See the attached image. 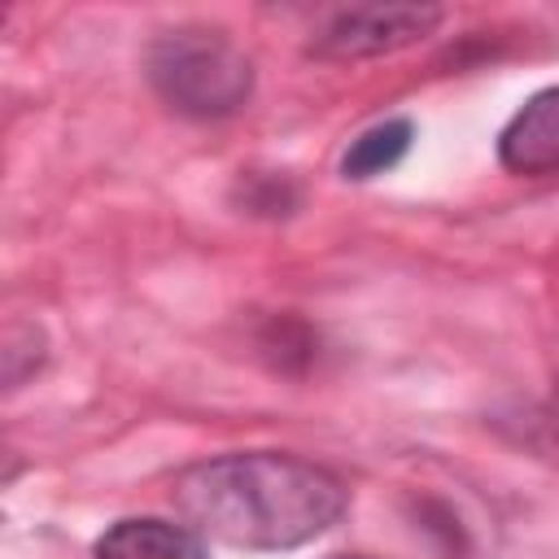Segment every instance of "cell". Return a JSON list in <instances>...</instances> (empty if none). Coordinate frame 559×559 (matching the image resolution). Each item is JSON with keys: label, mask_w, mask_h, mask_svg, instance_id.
<instances>
[{"label": "cell", "mask_w": 559, "mask_h": 559, "mask_svg": "<svg viewBox=\"0 0 559 559\" xmlns=\"http://www.w3.org/2000/svg\"><path fill=\"white\" fill-rule=\"evenodd\" d=\"M188 528L231 550H293L323 537L349 507L328 467L297 454H223L192 463L170 489Z\"/></svg>", "instance_id": "obj_1"}, {"label": "cell", "mask_w": 559, "mask_h": 559, "mask_svg": "<svg viewBox=\"0 0 559 559\" xmlns=\"http://www.w3.org/2000/svg\"><path fill=\"white\" fill-rule=\"evenodd\" d=\"M144 74L183 118H227L253 96V61L236 39L210 26H179L148 44Z\"/></svg>", "instance_id": "obj_2"}, {"label": "cell", "mask_w": 559, "mask_h": 559, "mask_svg": "<svg viewBox=\"0 0 559 559\" xmlns=\"http://www.w3.org/2000/svg\"><path fill=\"white\" fill-rule=\"evenodd\" d=\"M441 26L437 4H349L336 9L310 39V52L323 61H367L389 57Z\"/></svg>", "instance_id": "obj_3"}, {"label": "cell", "mask_w": 559, "mask_h": 559, "mask_svg": "<svg viewBox=\"0 0 559 559\" xmlns=\"http://www.w3.org/2000/svg\"><path fill=\"white\" fill-rule=\"evenodd\" d=\"M498 162L511 175L559 170V83L528 96L498 135Z\"/></svg>", "instance_id": "obj_4"}, {"label": "cell", "mask_w": 559, "mask_h": 559, "mask_svg": "<svg viewBox=\"0 0 559 559\" xmlns=\"http://www.w3.org/2000/svg\"><path fill=\"white\" fill-rule=\"evenodd\" d=\"M96 559H210L205 537L157 515H127L96 537Z\"/></svg>", "instance_id": "obj_5"}, {"label": "cell", "mask_w": 559, "mask_h": 559, "mask_svg": "<svg viewBox=\"0 0 559 559\" xmlns=\"http://www.w3.org/2000/svg\"><path fill=\"white\" fill-rule=\"evenodd\" d=\"M411 140H415V122L411 118H384L376 127H367L362 135L349 140L345 157H341V175L362 183V179H376L384 170H393L406 153H411Z\"/></svg>", "instance_id": "obj_6"}, {"label": "cell", "mask_w": 559, "mask_h": 559, "mask_svg": "<svg viewBox=\"0 0 559 559\" xmlns=\"http://www.w3.org/2000/svg\"><path fill=\"white\" fill-rule=\"evenodd\" d=\"M48 358V341L39 323H9L4 332V389H22L26 376H35Z\"/></svg>", "instance_id": "obj_7"}, {"label": "cell", "mask_w": 559, "mask_h": 559, "mask_svg": "<svg viewBox=\"0 0 559 559\" xmlns=\"http://www.w3.org/2000/svg\"><path fill=\"white\" fill-rule=\"evenodd\" d=\"M236 192H240L245 210H253V214H293V205L301 201V192L288 175H258V170L245 175L236 183Z\"/></svg>", "instance_id": "obj_8"}, {"label": "cell", "mask_w": 559, "mask_h": 559, "mask_svg": "<svg viewBox=\"0 0 559 559\" xmlns=\"http://www.w3.org/2000/svg\"><path fill=\"white\" fill-rule=\"evenodd\" d=\"M332 559H367V555H332Z\"/></svg>", "instance_id": "obj_9"}]
</instances>
